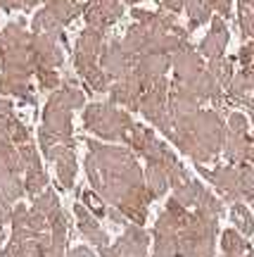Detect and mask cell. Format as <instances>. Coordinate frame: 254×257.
<instances>
[{
	"instance_id": "22",
	"label": "cell",
	"mask_w": 254,
	"mask_h": 257,
	"mask_svg": "<svg viewBox=\"0 0 254 257\" xmlns=\"http://www.w3.org/2000/svg\"><path fill=\"white\" fill-rule=\"evenodd\" d=\"M145 186L152 198H162L164 193L169 191V179H166V172H164L159 165H152L147 162L145 169Z\"/></svg>"
},
{
	"instance_id": "16",
	"label": "cell",
	"mask_w": 254,
	"mask_h": 257,
	"mask_svg": "<svg viewBox=\"0 0 254 257\" xmlns=\"http://www.w3.org/2000/svg\"><path fill=\"white\" fill-rule=\"evenodd\" d=\"M147 38H150V29L143 24H133L126 29V36L121 38V46L128 55H133L138 60V55H143L147 48Z\"/></svg>"
},
{
	"instance_id": "6",
	"label": "cell",
	"mask_w": 254,
	"mask_h": 257,
	"mask_svg": "<svg viewBox=\"0 0 254 257\" xmlns=\"http://www.w3.org/2000/svg\"><path fill=\"white\" fill-rule=\"evenodd\" d=\"M200 174L207 179L209 184L214 186L221 198L228 202H237L242 198V188H240V169L235 165H223L216 169H204L202 165H197Z\"/></svg>"
},
{
	"instance_id": "40",
	"label": "cell",
	"mask_w": 254,
	"mask_h": 257,
	"mask_svg": "<svg viewBox=\"0 0 254 257\" xmlns=\"http://www.w3.org/2000/svg\"><path fill=\"white\" fill-rule=\"evenodd\" d=\"M15 117V105L8 98H0V121H8Z\"/></svg>"
},
{
	"instance_id": "13",
	"label": "cell",
	"mask_w": 254,
	"mask_h": 257,
	"mask_svg": "<svg viewBox=\"0 0 254 257\" xmlns=\"http://www.w3.org/2000/svg\"><path fill=\"white\" fill-rule=\"evenodd\" d=\"M185 86L190 88V93L197 98L200 102L204 100H211V102H223V88L218 86V81L211 76V74L207 72V67L202 69L195 79H190V81H185Z\"/></svg>"
},
{
	"instance_id": "27",
	"label": "cell",
	"mask_w": 254,
	"mask_h": 257,
	"mask_svg": "<svg viewBox=\"0 0 254 257\" xmlns=\"http://www.w3.org/2000/svg\"><path fill=\"white\" fill-rule=\"evenodd\" d=\"M237 5H240V12H237L240 34L242 38H254V0H237Z\"/></svg>"
},
{
	"instance_id": "46",
	"label": "cell",
	"mask_w": 254,
	"mask_h": 257,
	"mask_svg": "<svg viewBox=\"0 0 254 257\" xmlns=\"http://www.w3.org/2000/svg\"><path fill=\"white\" fill-rule=\"evenodd\" d=\"M247 165L254 167V134L249 136V150H247Z\"/></svg>"
},
{
	"instance_id": "30",
	"label": "cell",
	"mask_w": 254,
	"mask_h": 257,
	"mask_svg": "<svg viewBox=\"0 0 254 257\" xmlns=\"http://www.w3.org/2000/svg\"><path fill=\"white\" fill-rule=\"evenodd\" d=\"M19 157H22V165H24V172H29V169H43L41 167V157H38V150L34 143H22V146L17 148Z\"/></svg>"
},
{
	"instance_id": "21",
	"label": "cell",
	"mask_w": 254,
	"mask_h": 257,
	"mask_svg": "<svg viewBox=\"0 0 254 257\" xmlns=\"http://www.w3.org/2000/svg\"><path fill=\"white\" fill-rule=\"evenodd\" d=\"M221 248H223V257H240L249 252L247 238L235 229H226L221 233Z\"/></svg>"
},
{
	"instance_id": "17",
	"label": "cell",
	"mask_w": 254,
	"mask_h": 257,
	"mask_svg": "<svg viewBox=\"0 0 254 257\" xmlns=\"http://www.w3.org/2000/svg\"><path fill=\"white\" fill-rule=\"evenodd\" d=\"M43 3H46V8L53 12L55 19H57L62 27L72 24L74 19L83 12V5L76 3V0H43Z\"/></svg>"
},
{
	"instance_id": "38",
	"label": "cell",
	"mask_w": 254,
	"mask_h": 257,
	"mask_svg": "<svg viewBox=\"0 0 254 257\" xmlns=\"http://www.w3.org/2000/svg\"><path fill=\"white\" fill-rule=\"evenodd\" d=\"M27 219H29V207H24L22 202H17V207H12V229H29L27 226Z\"/></svg>"
},
{
	"instance_id": "33",
	"label": "cell",
	"mask_w": 254,
	"mask_h": 257,
	"mask_svg": "<svg viewBox=\"0 0 254 257\" xmlns=\"http://www.w3.org/2000/svg\"><path fill=\"white\" fill-rule=\"evenodd\" d=\"M34 207H36L38 212H43L48 217V212H53L55 207H60V200H57V195H55V191H43L38 193L36 198H34Z\"/></svg>"
},
{
	"instance_id": "10",
	"label": "cell",
	"mask_w": 254,
	"mask_h": 257,
	"mask_svg": "<svg viewBox=\"0 0 254 257\" xmlns=\"http://www.w3.org/2000/svg\"><path fill=\"white\" fill-rule=\"evenodd\" d=\"M109 98H112V105H124L126 110L136 112L140 107V95L145 93V86L140 83L136 74L131 72L126 79L121 81H114L109 86Z\"/></svg>"
},
{
	"instance_id": "43",
	"label": "cell",
	"mask_w": 254,
	"mask_h": 257,
	"mask_svg": "<svg viewBox=\"0 0 254 257\" xmlns=\"http://www.w3.org/2000/svg\"><path fill=\"white\" fill-rule=\"evenodd\" d=\"M0 8L5 12H15V10H22V3L19 0H0Z\"/></svg>"
},
{
	"instance_id": "9",
	"label": "cell",
	"mask_w": 254,
	"mask_h": 257,
	"mask_svg": "<svg viewBox=\"0 0 254 257\" xmlns=\"http://www.w3.org/2000/svg\"><path fill=\"white\" fill-rule=\"evenodd\" d=\"M171 69H173V79L185 83V81H190V79H195L204 69V60H202V55L188 41V43H183L171 55Z\"/></svg>"
},
{
	"instance_id": "47",
	"label": "cell",
	"mask_w": 254,
	"mask_h": 257,
	"mask_svg": "<svg viewBox=\"0 0 254 257\" xmlns=\"http://www.w3.org/2000/svg\"><path fill=\"white\" fill-rule=\"evenodd\" d=\"M19 3H22V10H24V12H29V10H34L38 5V3H41V0H19Z\"/></svg>"
},
{
	"instance_id": "19",
	"label": "cell",
	"mask_w": 254,
	"mask_h": 257,
	"mask_svg": "<svg viewBox=\"0 0 254 257\" xmlns=\"http://www.w3.org/2000/svg\"><path fill=\"white\" fill-rule=\"evenodd\" d=\"M57 167V179L62 188H74V179H76V155H74V148H67L62 155L55 160Z\"/></svg>"
},
{
	"instance_id": "41",
	"label": "cell",
	"mask_w": 254,
	"mask_h": 257,
	"mask_svg": "<svg viewBox=\"0 0 254 257\" xmlns=\"http://www.w3.org/2000/svg\"><path fill=\"white\" fill-rule=\"evenodd\" d=\"M10 217H12V202H8L0 195V226H3L5 221H10Z\"/></svg>"
},
{
	"instance_id": "36",
	"label": "cell",
	"mask_w": 254,
	"mask_h": 257,
	"mask_svg": "<svg viewBox=\"0 0 254 257\" xmlns=\"http://www.w3.org/2000/svg\"><path fill=\"white\" fill-rule=\"evenodd\" d=\"M226 128L230 134H247V128H249V119H247L242 112H233L226 121Z\"/></svg>"
},
{
	"instance_id": "20",
	"label": "cell",
	"mask_w": 254,
	"mask_h": 257,
	"mask_svg": "<svg viewBox=\"0 0 254 257\" xmlns=\"http://www.w3.org/2000/svg\"><path fill=\"white\" fill-rule=\"evenodd\" d=\"M0 93L3 95H15L19 100H24L27 105H34V91H31V83L29 81H17V79H10L5 74H0Z\"/></svg>"
},
{
	"instance_id": "1",
	"label": "cell",
	"mask_w": 254,
	"mask_h": 257,
	"mask_svg": "<svg viewBox=\"0 0 254 257\" xmlns=\"http://www.w3.org/2000/svg\"><path fill=\"white\" fill-rule=\"evenodd\" d=\"M169 141H173L176 148L190 155L197 165H204L223 150L226 121L221 119L216 110H197L173 119V131Z\"/></svg>"
},
{
	"instance_id": "34",
	"label": "cell",
	"mask_w": 254,
	"mask_h": 257,
	"mask_svg": "<svg viewBox=\"0 0 254 257\" xmlns=\"http://www.w3.org/2000/svg\"><path fill=\"white\" fill-rule=\"evenodd\" d=\"M237 60H240V64H242V72H247V74H252L254 76V38L247 43V46L240 48Z\"/></svg>"
},
{
	"instance_id": "28",
	"label": "cell",
	"mask_w": 254,
	"mask_h": 257,
	"mask_svg": "<svg viewBox=\"0 0 254 257\" xmlns=\"http://www.w3.org/2000/svg\"><path fill=\"white\" fill-rule=\"evenodd\" d=\"M60 91H62L64 100L69 102V107H72V110H79V107L86 105V95H83V91L76 86L74 79H64V81L60 83Z\"/></svg>"
},
{
	"instance_id": "24",
	"label": "cell",
	"mask_w": 254,
	"mask_h": 257,
	"mask_svg": "<svg viewBox=\"0 0 254 257\" xmlns=\"http://www.w3.org/2000/svg\"><path fill=\"white\" fill-rule=\"evenodd\" d=\"M207 72L214 76L218 81V86L226 91L230 79H233V60H226V57H214V60H209L207 64Z\"/></svg>"
},
{
	"instance_id": "48",
	"label": "cell",
	"mask_w": 254,
	"mask_h": 257,
	"mask_svg": "<svg viewBox=\"0 0 254 257\" xmlns=\"http://www.w3.org/2000/svg\"><path fill=\"white\" fill-rule=\"evenodd\" d=\"M5 141H10L8 126H5V121H0V143H5ZM10 143H12V141H10Z\"/></svg>"
},
{
	"instance_id": "18",
	"label": "cell",
	"mask_w": 254,
	"mask_h": 257,
	"mask_svg": "<svg viewBox=\"0 0 254 257\" xmlns=\"http://www.w3.org/2000/svg\"><path fill=\"white\" fill-rule=\"evenodd\" d=\"M183 10H188V34L195 31L197 27L202 24H207L209 19H211V5H209V0H183Z\"/></svg>"
},
{
	"instance_id": "32",
	"label": "cell",
	"mask_w": 254,
	"mask_h": 257,
	"mask_svg": "<svg viewBox=\"0 0 254 257\" xmlns=\"http://www.w3.org/2000/svg\"><path fill=\"white\" fill-rule=\"evenodd\" d=\"M36 79H38V86L41 88H46V91H57L60 88V74L55 72V69H48V67H38L36 69Z\"/></svg>"
},
{
	"instance_id": "31",
	"label": "cell",
	"mask_w": 254,
	"mask_h": 257,
	"mask_svg": "<svg viewBox=\"0 0 254 257\" xmlns=\"http://www.w3.org/2000/svg\"><path fill=\"white\" fill-rule=\"evenodd\" d=\"M5 126H8V136L10 141L15 143V146H22V143H29V138H31V134H29V128L22 124V121L17 119V117H12V119L5 121Z\"/></svg>"
},
{
	"instance_id": "49",
	"label": "cell",
	"mask_w": 254,
	"mask_h": 257,
	"mask_svg": "<svg viewBox=\"0 0 254 257\" xmlns=\"http://www.w3.org/2000/svg\"><path fill=\"white\" fill-rule=\"evenodd\" d=\"M249 121H252V124H254V112H252V117H249Z\"/></svg>"
},
{
	"instance_id": "35",
	"label": "cell",
	"mask_w": 254,
	"mask_h": 257,
	"mask_svg": "<svg viewBox=\"0 0 254 257\" xmlns=\"http://www.w3.org/2000/svg\"><path fill=\"white\" fill-rule=\"evenodd\" d=\"M27 226L34 231V233H43V231L48 229V217L43 214V212H38L36 207H31V210H29Z\"/></svg>"
},
{
	"instance_id": "12",
	"label": "cell",
	"mask_w": 254,
	"mask_h": 257,
	"mask_svg": "<svg viewBox=\"0 0 254 257\" xmlns=\"http://www.w3.org/2000/svg\"><path fill=\"white\" fill-rule=\"evenodd\" d=\"M74 217H76V226H79V231H81L83 236L91 240L95 248H100V250L107 248V245H109V236L100 229V224L95 221V217H93L91 210H88L83 202H76V205H74Z\"/></svg>"
},
{
	"instance_id": "29",
	"label": "cell",
	"mask_w": 254,
	"mask_h": 257,
	"mask_svg": "<svg viewBox=\"0 0 254 257\" xmlns=\"http://www.w3.org/2000/svg\"><path fill=\"white\" fill-rule=\"evenodd\" d=\"M48 186V174L43 169H29L27 172V179H24V191L29 195H34L36 198L38 193H43Z\"/></svg>"
},
{
	"instance_id": "50",
	"label": "cell",
	"mask_w": 254,
	"mask_h": 257,
	"mask_svg": "<svg viewBox=\"0 0 254 257\" xmlns=\"http://www.w3.org/2000/svg\"><path fill=\"white\" fill-rule=\"evenodd\" d=\"M252 210H254V205H252Z\"/></svg>"
},
{
	"instance_id": "14",
	"label": "cell",
	"mask_w": 254,
	"mask_h": 257,
	"mask_svg": "<svg viewBox=\"0 0 254 257\" xmlns=\"http://www.w3.org/2000/svg\"><path fill=\"white\" fill-rule=\"evenodd\" d=\"M247 150H249V134H230L226 128V141H223V153L230 165H245Z\"/></svg>"
},
{
	"instance_id": "11",
	"label": "cell",
	"mask_w": 254,
	"mask_h": 257,
	"mask_svg": "<svg viewBox=\"0 0 254 257\" xmlns=\"http://www.w3.org/2000/svg\"><path fill=\"white\" fill-rule=\"evenodd\" d=\"M211 29H209V34L200 41V48H197V53L202 57H209V60H214V57H223L226 53V46H228V27H226V19L223 17H211Z\"/></svg>"
},
{
	"instance_id": "45",
	"label": "cell",
	"mask_w": 254,
	"mask_h": 257,
	"mask_svg": "<svg viewBox=\"0 0 254 257\" xmlns=\"http://www.w3.org/2000/svg\"><path fill=\"white\" fill-rule=\"evenodd\" d=\"M107 214H109V219L114 221V224H126V217H124V214H121L117 207H114V210H109Z\"/></svg>"
},
{
	"instance_id": "2",
	"label": "cell",
	"mask_w": 254,
	"mask_h": 257,
	"mask_svg": "<svg viewBox=\"0 0 254 257\" xmlns=\"http://www.w3.org/2000/svg\"><path fill=\"white\" fill-rule=\"evenodd\" d=\"M218 217L204 210L190 212L188 224L178 231V257H211L216 245Z\"/></svg>"
},
{
	"instance_id": "44",
	"label": "cell",
	"mask_w": 254,
	"mask_h": 257,
	"mask_svg": "<svg viewBox=\"0 0 254 257\" xmlns=\"http://www.w3.org/2000/svg\"><path fill=\"white\" fill-rule=\"evenodd\" d=\"M67 257H93V252L86 248V245H79V248H74Z\"/></svg>"
},
{
	"instance_id": "3",
	"label": "cell",
	"mask_w": 254,
	"mask_h": 257,
	"mask_svg": "<svg viewBox=\"0 0 254 257\" xmlns=\"http://www.w3.org/2000/svg\"><path fill=\"white\" fill-rule=\"evenodd\" d=\"M131 124V114L126 110H117L112 102H93L83 110V126L105 141L126 143Z\"/></svg>"
},
{
	"instance_id": "4",
	"label": "cell",
	"mask_w": 254,
	"mask_h": 257,
	"mask_svg": "<svg viewBox=\"0 0 254 257\" xmlns=\"http://www.w3.org/2000/svg\"><path fill=\"white\" fill-rule=\"evenodd\" d=\"M72 107L69 102L64 100L62 91L57 88L53 91L50 100L46 105V112H43V126L50 136H55L60 143L64 146H74V128H72Z\"/></svg>"
},
{
	"instance_id": "25",
	"label": "cell",
	"mask_w": 254,
	"mask_h": 257,
	"mask_svg": "<svg viewBox=\"0 0 254 257\" xmlns=\"http://www.w3.org/2000/svg\"><path fill=\"white\" fill-rule=\"evenodd\" d=\"M152 257H178V233H152Z\"/></svg>"
},
{
	"instance_id": "39",
	"label": "cell",
	"mask_w": 254,
	"mask_h": 257,
	"mask_svg": "<svg viewBox=\"0 0 254 257\" xmlns=\"http://www.w3.org/2000/svg\"><path fill=\"white\" fill-rule=\"evenodd\" d=\"M209 5H211V10H216L218 17H223V19L230 17V5H233V0H209Z\"/></svg>"
},
{
	"instance_id": "42",
	"label": "cell",
	"mask_w": 254,
	"mask_h": 257,
	"mask_svg": "<svg viewBox=\"0 0 254 257\" xmlns=\"http://www.w3.org/2000/svg\"><path fill=\"white\" fill-rule=\"evenodd\" d=\"M159 5L164 10H169V12H173V15H178L183 10V0H159Z\"/></svg>"
},
{
	"instance_id": "5",
	"label": "cell",
	"mask_w": 254,
	"mask_h": 257,
	"mask_svg": "<svg viewBox=\"0 0 254 257\" xmlns=\"http://www.w3.org/2000/svg\"><path fill=\"white\" fill-rule=\"evenodd\" d=\"M98 64L102 67V72L109 76V81H121V79H126L128 74L133 72L136 57L128 55L124 50L121 41H107V43H102Z\"/></svg>"
},
{
	"instance_id": "7",
	"label": "cell",
	"mask_w": 254,
	"mask_h": 257,
	"mask_svg": "<svg viewBox=\"0 0 254 257\" xmlns=\"http://www.w3.org/2000/svg\"><path fill=\"white\" fill-rule=\"evenodd\" d=\"M102 43H105V31L93 27L83 29L79 38H76V48H74V67H76V72L81 74L86 67L98 64Z\"/></svg>"
},
{
	"instance_id": "26",
	"label": "cell",
	"mask_w": 254,
	"mask_h": 257,
	"mask_svg": "<svg viewBox=\"0 0 254 257\" xmlns=\"http://www.w3.org/2000/svg\"><path fill=\"white\" fill-rule=\"evenodd\" d=\"M81 76L86 79L88 88H93V91H98V93H107L109 86H112L109 76L102 72L100 64H91V67H86V69L81 72Z\"/></svg>"
},
{
	"instance_id": "37",
	"label": "cell",
	"mask_w": 254,
	"mask_h": 257,
	"mask_svg": "<svg viewBox=\"0 0 254 257\" xmlns=\"http://www.w3.org/2000/svg\"><path fill=\"white\" fill-rule=\"evenodd\" d=\"M81 198H83V205L91 210V214H105V205H102V198L98 195L95 191H83L81 193Z\"/></svg>"
},
{
	"instance_id": "23",
	"label": "cell",
	"mask_w": 254,
	"mask_h": 257,
	"mask_svg": "<svg viewBox=\"0 0 254 257\" xmlns=\"http://www.w3.org/2000/svg\"><path fill=\"white\" fill-rule=\"evenodd\" d=\"M230 219L235 224V229L242 233V236H252L254 233V217H252V210L242 205V202L237 200L230 205Z\"/></svg>"
},
{
	"instance_id": "8",
	"label": "cell",
	"mask_w": 254,
	"mask_h": 257,
	"mask_svg": "<svg viewBox=\"0 0 254 257\" xmlns=\"http://www.w3.org/2000/svg\"><path fill=\"white\" fill-rule=\"evenodd\" d=\"M31 53L36 57L38 67L55 69L64 62V48L62 41L53 34H34L31 36Z\"/></svg>"
},
{
	"instance_id": "15",
	"label": "cell",
	"mask_w": 254,
	"mask_h": 257,
	"mask_svg": "<svg viewBox=\"0 0 254 257\" xmlns=\"http://www.w3.org/2000/svg\"><path fill=\"white\" fill-rule=\"evenodd\" d=\"M31 34H53V36L62 41V48H67V36L62 31V24L55 19V15L48 8L38 10L36 17L31 19Z\"/></svg>"
}]
</instances>
